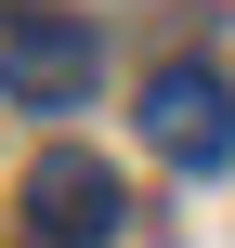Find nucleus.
I'll return each instance as SVG.
<instances>
[{
	"label": "nucleus",
	"mask_w": 235,
	"mask_h": 248,
	"mask_svg": "<svg viewBox=\"0 0 235 248\" xmlns=\"http://www.w3.org/2000/svg\"><path fill=\"white\" fill-rule=\"evenodd\" d=\"M131 118H144V144L170 170H235V78L222 65H157Z\"/></svg>",
	"instance_id": "f257e3e1"
},
{
	"label": "nucleus",
	"mask_w": 235,
	"mask_h": 248,
	"mask_svg": "<svg viewBox=\"0 0 235 248\" xmlns=\"http://www.w3.org/2000/svg\"><path fill=\"white\" fill-rule=\"evenodd\" d=\"M118 170L92 157V144H52V157H26V222H39V248H105L118 235Z\"/></svg>",
	"instance_id": "7ed1b4c3"
},
{
	"label": "nucleus",
	"mask_w": 235,
	"mask_h": 248,
	"mask_svg": "<svg viewBox=\"0 0 235 248\" xmlns=\"http://www.w3.org/2000/svg\"><path fill=\"white\" fill-rule=\"evenodd\" d=\"M92 78H105V39L78 26V13H0V92L13 105H92Z\"/></svg>",
	"instance_id": "f03ea898"
}]
</instances>
